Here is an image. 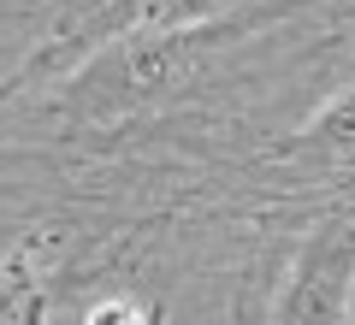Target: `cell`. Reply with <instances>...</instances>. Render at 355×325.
I'll return each mask as SVG.
<instances>
[{"label":"cell","instance_id":"obj_1","mask_svg":"<svg viewBox=\"0 0 355 325\" xmlns=\"http://www.w3.org/2000/svg\"><path fill=\"white\" fill-rule=\"evenodd\" d=\"M291 12V0H254V6H231L214 18H184V24H130L125 36H107L89 48V60L77 65V77H65L53 107H60L65 130H119L142 113H160L184 83L214 65V53L237 48L243 36H254L261 24Z\"/></svg>","mask_w":355,"mask_h":325},{"label":"cell","instance_id":"obj_2","mask_svg":"<svg viewBox=\"0 0 355 325\" xmlns=\"http://www.w3.org/2000/svg\"><path fill=\"white\" fill-rule=\"evenodd\" d=\"M355 313V207H331L291 237L243 296L237 325H349Z\"/></svg>","mask_w":355,"mask_h":325},{"label":"cell","instance_id":"obj_3","mask_svg":"<svg viewBox=\"0 0 355 325\" xmlns=\"http://www.w3.org/2000/svg\"><path fill=\"white\" fill-rule=\"evenodd\" d=\"M0 325H53V266L48 237H12L0 254Z\"/></svg>","mask_w":355,"mask_h":325},{"label":"cell","instance_id":"obj_4","mask_svg":"<svg viewBox=\"0 0 355 325\" xmlns=\"http://www.w3.org/2000/svg\"><path fill=\"white\" fill-rule=\"evenodd\" d=\"M279 160L302 166V172L355 177V89H343L338 100H326V113L308 118V125L279 148Z\"/></svg>","mask_w":355,"mask_h":325},{"label":"cell","instance_id":"obj_5","mask_svg":"<svg viewBox=\"0 0 355 325\" xmlns=\"http://www.w3.org/2000/svg\"><path fill=\"white\" fill-rule=\"evenodd\" d=\"M77 48H89V30H83V24H65L53 42L30 48V60L18 65V71H6V77H0V107H6V100H18V95H30V89H36L42 77H53V71L65 65V53H77Z\"/></svg>","mask_w":355,"mask_h":325},{"label":"cell","instance_id":"obj_6","mask_svg":"<svg viewBox=\"0 0 355 325\" xmlns=\"http://www.w3.org/2000/svg\"><path fill=\"white\" fill-rule=\"evenodd\" d=\"M83 325H154V313L142 301H130V296H107V301H95L83 313Z\"/></svg>","mask_w":355,"mask_h":325}]
</instances>
